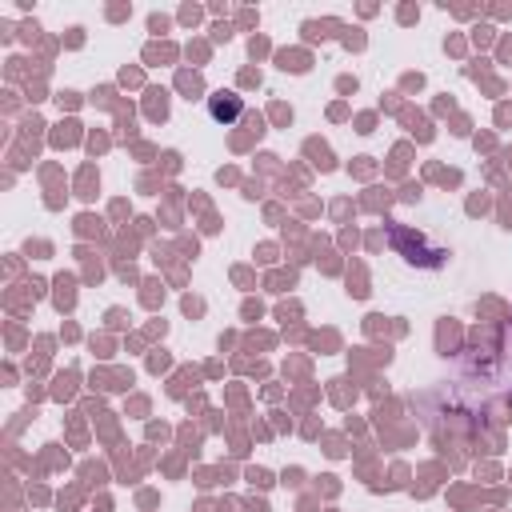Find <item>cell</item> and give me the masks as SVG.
I'll use <instances>...</instances> for the list:
<instances>
[{
    "label": "cell",
    "mask_w": 512,
    "mask_h": 512,
    "mask_svg": "<svg viewBox=\"0 0 512 512\" xmlns=\"http://www.w3.org/2000/svg\"><path fill=\"white\" fill-rule=\"evenodd\" d=\"M388 240H392L396 256H404L408 264H420V268H440L444 256H448L444 248H428L424 236H416V232L404 228V224H392V228H388Z\"/></svg>",
    "instance_id": "obj_1"
},
{
    "label": "cell",
    "mask_w": 512,
    "mask_h": 512,
    "mask_svg": "<svg viewBox=\"0 0 512 512\" xmlns=\"http://www.w3.org/2000/svg\"><path fill=\"white\" fill-rule=\"evenodd\" d=\"M240 112H244V96H236V92H224V88H216L212 96H208V116L216 120V124H236L240 120Z\"/></svg>",
    "instance_id": "obj_2"
}]
</instances>
